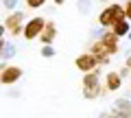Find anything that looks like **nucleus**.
Masks as SVG:
<instances>
[{
	"label": "nucleus",
	"mask_w": 131,
	"mask_h": 118,
	"mask_svg": "<svg viewBox=\"0 0 131 118\" xmlns=\"http://www.w3.org/2000/svg\"><path fill=\"white\" fill-rule=\"evenodd\" d=\"M52 55H55V48L50 44H44L42 46V57H52Z\"/></svg>",
	"instance_id": "14"
},
{
	"label": "nucleus",
	"mask_w": 131,
	"mask_h": 118,
	"mask_svg": "<svg viewBox=\"0 0 131 118\" xmlns=\"http://www.w3.org/2000/svg\"><path fill=\"white\" fill-rule=\"evenodd\" d=\"M20 77H22V70H20V68H5V70H2V83L11 85V83H15Z\"/></svg>",
	"instance_id": "8"
},
{
	"label": "nucleus",
	"mask_w": 131,
	"mask_h": 118,
	"mask_svg": "<svg viewBox=\"0 0 131 118\" xmlns=\"http://www.w3.org/2000/svg\"><path fill=\"white\" fill-rule=\"evenodd\" d=\"M52 2H55V5H59V7H63V5H66V0H52Z\"/></svg>",
	"instance_id": "18"
},
{
	"label": "nucleus",
	"mask_w": 131,
	"mask_h": 118,
	"mask_svg": "<svg viewBox=\"0 0 131 118\" xmlns=\"http://www.w3.org/2000/svg\"><path fill=\"white\" fill-rule=\"evenodd\" d=\"M120 72H107V90H120Z\"/></svg>",
	"instance_id": "10"
},
{
	"label": "nucleus",
	"mask_w": 131,
	"mask_h": 118,
	"mask_svg": "<svg viewBox=\"0 0 131 118\" xmlns=\"http://www.w3.org/2000/svg\"><path fill=\"white\" fill-rule=\"evenodd\" d=\"M98 2H109V0H98Z\"/></svg>",
	"instance_id": "20"
},
{
	"label": "nucleus",
	"mask_w": 131,
	"mask_h": 118,
	"mask_svg": "<svg viewBox=\"0 0 131 118\" xmlns=\"http://www.w3.org/2000/svg\"><path fill=\"white\" fill-rule=\"evenodd\" d=\"M98 92H101V88H98V77H96V72H92L83 81V94H85V99H96Z\"/></svg>",
	"instance_id": "4"
},
{
	"label": "nucleus",
	"mask_w": 131,
	"mask_h": 118,
	"mask_svg": "<svg viewBox=\"0 0 131 118\" xmlns=\"http://www.w3.org/2000/svg\"><path fill=\"white\" fill-rule=\"evenodd\" d=\"M9 96H20V90H9Z\"/></svg>",
	"instance_id": "17"
},
{
	"label": "nucleus",
	"mask_w": 131,
	"mask_h": 118,
	"mask_svg": "<svg viewBox=\"0 0 131 118\" xmlns=\"http://www.w3.org/2000/svg\"><path fill=\"white\" fill-rule=\"evenodd\" d=\"M77 9H79V13L88 15L90 11L94 9V2H92V0H77Z\"/></svg>",
	"instance_id": "12"
},
{
	"label": "nucleus",
	"mask_w": 131,
	"mask_h": 118,
	"mask_svg": "<svg viewBox=\"0 0 131 118\" xmlns=\"http://www.w3.org/2000/svg\"><path fill=\"white\" fill-rule=\"evenodd\" d=\"M125 13H127V20L131 22V0H127V5H125Z\"/></svg>",
	"instance_id": "16"
},
{
	"label": "nucleus",
	"mask_w": 131,
	"mask_h": 118,
	"mask_svg": "<svg viewBox=\"0 0 131 118\" xmlns=\"http://www.w3.org/2000/svg\"><path fill=\"white\" fill-rule=\"evenodd\" d=\"M127 13H125V7L118 5L116 0H114L112 5L105 7V11L101 15H98V22H101V26H114L116 22H120V20H125Z\"/></svg>",
	"instance_id": "1"
},
{
	"label": "nucleus",
	"mask_w": 131,
	"mask_h": 118,
	"mask_svg": "<svg viewBox=\"0 0 131 118\" xmlns=\"http://www.w3.org/2000/svg\"><path fill=\"white\" fill-rule=\"evenodd\" d=\"M44 26H46V20L44 18H31L26 22V26H24V37L26 39H35L42 35Z\"/></svg>",
	"instance_id": "2"
},
{
	"label": "nucleus",
	"mask_w": 131,
	"mask_h": 118,
	"mask_svg": "<svg viewBox=\"0 0 131 118\" xmlns=\"http://www.w3.org/2000/svg\"><path fill=\"white\" fill-rule=\"evenodd\" d=\"M96 61H98V57H96V55H92V52H85V55L77 57V68H79V70H83V72H90L94 66H96Z\"/></svg>",
	"instance_id": "5"
},
{
	"label": "nucleus",
	"mask_w": 131,
	"mask_h": 118,
	"mask_svg": "<svg viewBox=\"0 0 131 118\" xmlns=\"http://www.w3.org/2000/svg\"><path fill=\"white\" fill-rule=\"evenodd\" d=\"M15 5H18V0H2V7H5V11H13L15 9Z\"/></svg>",
	"instance_id": "15"
},
{
	"label": "nucleus",
	"mask_w": 131,
	"mask_h": 118,
	"mask_svg": "<svg viewBox=\"0 0 131 118\" xmlns=\"http://www.w3.org/2000/svg\"><path fill=\"white\" fill-rule=\"evenodd\" d=\"M112 31L118 35V37H125V35H129V20L125 18V20H120V22H116V24L112 26Z\"/></svg>",
	"instance_id": "9"
},
{
	"label": "nucleus",
	"mask_w": 131,
	"mask_h": 118,
	"mask_svg": "<svg viewBox=\"0 0 131 118\" xmlns=\"http://www.w3.org/2000/svg\"><path fill=\"white\" fill-rule=\"evenodd\" d=\"M55 37H57V24L52 22V20H48L46 26H44V31H42V35H39V39H42L44 44H52Z\"/></svg>",
	"instance_id": "6"
},
{
	"label": "nucleus",
	"mask_w": 131,
	"mask_h": 118,
	"mask_svg": "<svg viewBox=\"0 0 131 118\" xmlns=\"http://www.w3.org/2000/svg\"><path fill=\"white\" fill-rule=\"evenodd\" d=\"M127 68H131V52H129V59H127Z\"/></svg>",
	"instance_id": "19"
},
{
	"label": "nucleus",
	"mask_w": 131,
	"mask_h": 118,
	"mask_svg": "<svg viewBox=\"0 0 131 118\" xmlns=\"http://www.w3.org/2000/svg\"><path fill=\"white\" fill-rule=\"evenodd\" d=\"M22 20H24V11H13V13H9V18L5 20V28H9L11 35H20L24 33L22 31Z\"/></svg>",
	"instance_id": "3"
},
{
	"label": "nucleus",
	"mask_w": 131,
	"mask_h": 118,
	"mask_svg": "<svg viewBox=\"0 0 131 118\" xmlns=\"http://www.w3.org/2000/svg\"><path fill=\"white\" fill-rule=\"evenodd\" d=\"M11 57H15V44L7 42V39H2V61H9Z\"/></svg>",
	"instance_id": "11"
},
{
	"label": "nucleus",
	"mask_w": 131,
	"mask_h": 118,
	"mask_svg": "<svg viewBox=\"0 0 131 118\" xmlns=\"http://www.w3.org/2000/svg\"><path fill=\"white\" fill-rule=\"evenodd\" d=\"M44 2H46V0H24V5H26L28 9H39Z\"/></svg>",
	"instance_id": "13"
},
{
	"label": "nucleus",
	"mask_w": 131,
	"mask_h": 118,
	"mask_svg": "<svg viewBox=\"0 0 131 118\" xmlns=\"http://www.w3.org/2000/svg\"><path fill=\"white\" fill-rule=\"evenodd\" d=\"M103 42H105V46H107L109 55H116L118 52V35L114 33V31H105L103 33Z\"/></svg>",
	"instance_id": "7"
}]
</instances>
